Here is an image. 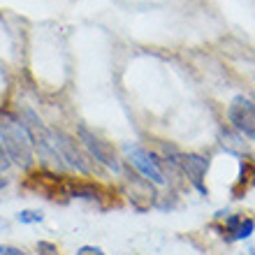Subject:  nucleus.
I'll use <instances>...</instances> for the list:
<instances>
[{
	"instance_id": "nucleus-11",
	"label": "nucleus",
	"mask_w": 255,
	"mask_h": 255,
	"mask_svg": "<svg viewBox=\"0 0 255 255\" xmlns=\"http://www.w3.org/2000/svg\"><path fill=\"white\" fill-rule=\"evenodd\" d=\"M77 255H105L98 246H81L79 251H77Z\"/></svg>"
},
{
	"instance_id": "nucleus-8",
	"label": "nucleus",
	"mask_w": 255,
	"mask_h": 255,
	"mask_svg": "<svg viewBox=\"0 0 255 255\" xmlns=\"http://www.w3.org/2000/svg\"><path fill=\"white\" fill-rule=\"evenodd\" d=\"M16 221L23 223V225H35V223H42V221H44V216H42V211L26 209V211H21V214L16 216Z\"/></svg>"
},
{
	"instance_id": "nucleus-7",
	"label": "nucleus",
	"mask_w": 255,
	"mask_h": 255,
	"mask_svg": "<svg viewBox=\"0 0 255 255\" xmlns=\"http://www.w3.org/2000/svg\"><path fill=\"white\" fill-rule=\"evenodd\" d=\"M253 230H255V223L251 221V218L239 216V214L230 216L228 223H225V235H228V239H232V242L249 239V237L253 235Z\"/></svg>"
},
{
	"instance_id": "nucleus-5",
	"label": "nucleus",
	"mask_w": 255,
	"mask_h": 255,
	"mask_svg": "<svg viewBox=\"0 0 255 255\" xmlns=\"http://www.w3.org/2000/svg\"><path fill=\"white\" fill-rule=\"evenodd\" d=\"M126 153H128L130 165H134L137 172H139L146 181L158 183V186H162V183L167 181V179H165V172H162V167H160V162L155 160L148 151H144V148H139V146H130V144H128Z\"/></svg>"
},
{
	"instance_id": "nucleus-10",
	"label": "nucleus",
	"mask_w": 255,
	"mask_h": 255,
	"mask_svg": "<svg viewBox=\"0 0 255 255\" xmlns=\"http://www.w3.org/2000/svg\"><path fill=\"white\" fill-rule=\"evenodd\" d=\"M0 255H26L21 249H16V246H9V244H2L0 246Z\"/></svg>"
},
{
	"instance_id": "nucleus-12",
	"label": "nucleus",
	"mask_w": 255,
	"mask_h": 255,
	"mask_svg": "<svg viewBox=\"0 0 255 255\" xmlns=\"http://www.w3.org/2000/svg\"><path fill=\"white\" fill-rule=\"evenodd\" d=\"M7 167H9V158H7L5 151L0 148V172H2V169H7Z\"/></svg>"
},
{
	"instance_id": "nucleus-13",
	"label": "nucleus",
	"mask_w": 255,
	"mask_h": 255,
	"mask_svg": "<svg viewBox=\"0 0 255 255\" xmlns=\"http://www.w3.org/2000/svg\"><path fill=\"white\" fill-rule=\"evenodd\" d=\"M249 255H255V249H251V251H249Z\"/></svg>"
},
{
	"instance_id": "nucleus-3",
	"label": "nucleus",
	"mask_w": 255,
	"mask_h": 255,
	"mask_svg": "<svg viewBox=\"0 0 255 255\" xmlns=\"http://www.w3.org/2000/svg\"><path fill=\"white\" fill-rule=\"evenodd\" d=\"M51 137H54V146H56V151H58V155H61L63 165H70V167L79 169L84 174H91V172H93V169H91V162H88V155L81 153V148L77 146V141H74L70 134H65L63 130H51Z\"/></svg>"
},
{
	"instance_id": "nucleus-9",
	"label": "nucleus",
	"mask_w": 255,
	"mask_h": 255,
	"mask_svg": "<svg viewBox=\"0 0 255 255\" xmlns=\"http://www.w3.org/2000/svg\"><path fill=\"white\" fill-rule=\"evenodd\" d=\"M37 255H61L58 253V246L51 242H40L37 244Z\"/></svg>"
},
{
	"instance_id": "nucleus-1",
	"label": "nucleus",
	"mask_w": 255,
	"mask_h": 255,
	"mask_svg": "<svg viewBox=\"0 0 255 255\" xmlns=\"http://www.w3.org/2000/svg\"><path fill=\"white\" fill-rule=\"evenodd\" d=\"M0 148L5 151V155L14 165H19V167L33 165L35 146L30 130L26 128L23 119L9 114V112H0Z\"/></svg>"
},
{
	"instance_id": "nucleus-2",
	"label": "nucleus",
	"mask_w": 255,
	"mask_h": 255,
	"mask_svg": "<svg viewBox=\"0 0 255 255\" xmlns=\"http://www.w3.org/2000/svg\"><path fill=\"white\" fill-rule=\"evenodd\" d=\"M77 134H79L81 144H84V148L88 151L91 158H95L98 162H102L105 167H109L112 172H116V174H121V160H119V155H116L114 146H112L109 141H105L102 137H98L95 132H91L86 126H79Z\"/></svg>"
},
{
	"instance_id": "nucleus-6",
	"label": "nucleus",
	"mask_w": 255,
	"mask_h": 255,
	"mask_svg": "<svg viewBox=\"0 0 255 255\" xmlns=\"http://www.w3.org/2000/svg\"><path fill=\"white\" fill-rule=\"evenodd\" d=\"M179 165H181L183 172L188 174V179L193 181V186H197V188L204 193L207 188L202 186V179H204V174H207V169H209L207 158H202V155H197V153H186V155H181Z\"/></svg>"
},
{
	"instance_id": "nucleus-4",
	"label": "nucleus",
	"mask_w": 255,
	"mask_h": 255,
	"mask_svg": "<svg viewBox=\"0 0 255 255\" xmlns=\"http://www.w3.org/2000/svg\"><path fill=\"white\" fill-rule=\"evenodd\" d=\"M228 119L239 132L255 141V102L251 100V98L237 95L235 100L230 102Z\"/></svg>"
}]
</instances>
